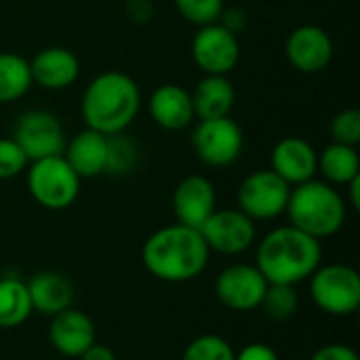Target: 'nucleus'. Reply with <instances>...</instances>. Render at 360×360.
Returning a JSON list of instances; mask_svg holds the SVG:
<instances>
[{
  "instance_id": "1",
  "label": "nucleus",
  "mask_w": 360,
  "mask_h": 360,
  "mask_svg": "<svg viewBox=\"0 0 360 360\" xmlns=\"http://www.w3.org/2000/svg\"><path fill=\"white\" fill-rule=\"evenodd\" d=\"M209 247L200 230L171 224L158 228L141 247L146 270L162 283H188L198 278L209 264Z\"/></svg>"
},
{
  "instance_id": "2",
  "label": "nucleus",
  "mask_w": 360,
  "mask_h": 360,
  "mask_svg": "<svg viewBox=\"0 0 360 360\" xmlns=\"http://www.w3.org/2000/svg\"><path fill=\"white\" fill-rule=\"evenodd\" d=\"M141 110V89L129 74L108 70L97 74L82 91L80 116L86 129L101 135L124 133Z\"/></svg>"
},
{
  "instance_id": "3",
  "label": "nucleus",
  "mask_w": 360,
  "mask_h": 360,
  "mask_svg": "<svg viewBox=\"0 0 360 360\" xmlns=\"http://www.w3.org/2000/svg\"><path fill=\"white\" fill-rule=\"evenodd\" d=\"M321 259V240L295 226H281L259 240L255 266L268 283L300 285L312 276Z\"/></svg>"
},
{
  "instance_id": "4",
  "label": "nucleus",
  "mask_w": 360,
  "mask_h": 360,
  "mask_svg": "<svg viewBox=\"0 0 360 360\" xmlns=\"http://www.w3.org/2000/svg\"><path fill=\"white\" fill-rule=\"evenodd\" d=\"M291 226L314 236L316 240L335 236L348 217V202L335 186L323 179H310L291 188L285 211Z\"/></svg>"
},
{
  "instance_id": "5",
  "label": "nucleus",
  "mask_w": 360,
  "mask_h": 360,
  "mask_svg": "<svg viewBox=\"0 0 360 360\" xmlns=\"http://www.w3.org/2000/svg\"><path fill=\"white\" fill-rule=\"evenodd\" d=\"M25 184L36 205L49 211H63L76 202L82 179L59 154L32 160L25 169Z\"/></svg>"
},
{
  "instance_id": "6",
  "label": "nucleus",
  "mask_w": 360,
  "mask_h": 360,
  "mask_svg": "<svg viewBox=\"0 0 360 360\" xmlns=\"http://www.w3.org/2000/svg\"><path fill=\"white\" fill-rule=\"evenodd\" d=\"M310 295L329 316H350L360 306L359 272L344 264L319 266L310 276Z\"/></svg>"
},
{
  "instance_id": "7",
  "label": "nucleus",
  "mask_w": 360,
  "mask_h": 360,
  "mask_svg": "<svg viewBox=\"0 0 360 360\" xmlns=\"http://www.w3.org/2000/svg\"><path fill=\"white\" fill-rule=\"evenodd\" d=\"M190 141L198 160L211 169L232 167L245 150L243 129L230 116L196 120Z\"/></svg>"
},
{
  "instance_id": "8",
  "label": "nucleus",
  "mask_w": 360,
  "mask_h": 360,
  "mask_svg": "<svg viewBox=\"0 0 360 360\" xmlns=\"http://www.w3.org/2000/svg\"><path fill=\"white\" fill-rule=\"evenodd\" d=\"M291 186L281 179L270 167L249 173L236 192V202L253 221H272L287 211Z\"/></svg>"
},
{
  "instance_id": "9",
  "label": "nucleus",
  "mask_w": 360,
  "mask_h": 360,
  "mask_svg": "<svg viewBox=\"0 0 360 360\" xmlns=\"http://www.w3.org/2000/svg\"><path fill=\"white\" fill-rule=\"evenodd\" d=\"M13 139L19 143L30 162L46 156H59L68 141L59 116L40 108L19 114L13 127Z\"/></svg>"
},
{
  "instance_id": "10",
  "label": "nucleus",
  "mask_w": 360,
  "mask_h": 360,
  "mask_svg": "<svg viewBox=\"0 0 360 360\" xmlns=\"http://www.w3.org/2000/svg\"><path fill=\"white\" fill-rule=\"evenodd\" d=\"M192 59L202 74L228 76L240 61V40L221 23L200 25L190 44Z\"/></svg>"
},
{
  "instance_id": "11",
  "label": "nucleus",
  "mask_w": 360,
  "mask_h": 360,
  "mask_svg": "<svg viewBox=\"0 0 360 360\" xmlns=\"http://www.w3.org/2000/svg\"><path fill=\"white\" fill-rule=\"evenodd\" d=\"M198 230L209 251L221 255H240L249 251L257 238L255 221L240 209H215Z\"/></svg>"
},
{
  "instance_id": "12",
  "label": "nucleus",
  "mask_w": 360,
  "mask_h": 360,
  "mask_svg": "<svg viewBox=\"0 0 360 360\" xmlns=\"http://www.w3.org/2000/svg\"><path fill=\"white\" fill-rule=\"evenodd\" d=\"M268 281L257 266L234 264L221 270L215 278V297L232 312H253L259 308Z\"/></svg>"
},
{
  "instance_id": "13",
  "label": "nucleus",
  "mask_w": 360,
  "mask_h": 360,
  "mask_svg": "<svg viewBox=\"0 0 360 360\" xmlns=\"http://www.w3.org/2000/svg\"><path fill=\"white\" fill-rule=\"evenodd\" d=\"M335 55L329 32L321 25L306 23L295 27L285 40V57L289 65L302 74L325 72Z\"/></svg>"
},
{
  "instance_id": "14",
  "label": "nucleus",
  "mask_w": 360,
  "mask_h": 360,
  "mask_svg": "<svg viewBox=\"0 0 360 360\" xmlns=\"http://www.w3.org/2000/svg\"><path fill=\"white\" fill-rule=\"evenodd\" d=\"M270 169L291 188L310 181L319 173V152L304 137H283L270 152Z\"/></svg>"
},
{
  "instance_id": "15",
  "label": "nucleus",
  "mask_w": 360,
  "mask_h": 360,
  "mask_svg": "<svg viewBox=\"0 0 360 360\" xmlns=\"http://www.w3.org/2000/svg\"><path fill=\"white\" fill-rule=\"evenodd\" d=\"M171 202L177 224L198 230L217 209V192L209 177L188 175L175 186Z\"/></svg>"
},
{
  "instance_id": "16",
  "label": "nucleus",
  "mask_w": 360,
  "mask_h": 360,
  "mask_svg": "<svg viewBox=\"0 0 360 360\" xmlns=\"http://www.w3.org/2000/svg\"><path fill=\"white\" fill-rule=\"evenodd\" d=\"M148 114L162 131H184L196 122L192 93L173 82H165L150 93Z\"/></svg>"
},
{
  "instance_id": "17",
  "label": "nucleus",
  "mask_w": 360,
  "mask_h": 360,
  "mask_svg": "<svg viewBox=\"0 0 360 360\" xmlns=\"http://www.w3.org/2000/svg\"><path fill=\"white\" fill-rule=\"evenodd\" d=\"M32 82L44 91H65L80 78V59L65 46H46L30 59Z\"/></svg>"
},
{
  "instance_id": "18",
  "label": "nucleus",
  "mask_w": 360,
  "mask_h": 360,
  "mask_svg": "<svg viewBox=\"0 0 360 360\" xmlns=\"http://www.w3.org/2000/svg\"><path fill=\"white\" fill-rule=\"evenodd\" d=\"M49 342L59 354L68 359H78L86 348L95 344V325L91 316H86L82 310L68 308L51 316Z\"/></svg>"
},
{
  "instance_id": "19",
  "label": "nucleus",
  "mask_w": 360,
  "mask_h": 360,
  "mask_svg": "<svg viewBox=\"0 0 360 360\" xmlns=\"http://www.w3.org/2000/svg\"><path fill=\"white\" fill-rule=\"evenodd\" d=\"M61 156L80 179L99 177L108 167V137L84 127L65 141Z\"/></svg>"
},
{
  "instance_id": "20",
  "label": "nucleus",
  "mask_w": 360,
  "mask_h": 360,
  "mask_svg": "<svg viewBox=\"0 0 360 360\" xmlns=\"http://www.w3.org/2000/svg\"><path fill=\"white\" fill-rule=\"evenodd\" d=\"M190 93H192L196 120L230 116L236 103V89L228 76L205 74L194 86V91Z\"/></svg>"
},
{
  "instance_id": "21",
  "label": "nucleus",
  "mask_w": 360,
  "mask_h": 360,
  "mask_svg": "<svg viewBox=\"0 0 360 360\" xmlns=\"http://www.w3.org/2000/svg\"><path fill=\"white\" fill-rule=\"evenodd\" d=\"M27 293L32 300V308L44 316H55L68 308H72L74 302V287L68 276L59 272H38L30 278Z\"/></svg>"
},
{
  "instance_id": "22",
  "label": "nucleus",
  "mask_w": 360,
  "mask_h": 360,
  "mask_svg": "<svg viewBox=\"0 0 360 360\" xmlns=\"http://www.w3.org/2000/svg\"><path fill=\"white\" fill-rule=\"evenodd\" d=\"M319 173L331 186H348L360 175V156L356 148L331 141L319 152Z\"/></svg>"
},
{
  "instance_id": "23",
  "label": "nucleus",
  "mask_w": 360,
  "mask_h": 360,
  "mask_svg": "<svg viewBox=\"0 0 360 360\" xmlns=\"http://www.w3.org/2000/svg\"><path fill=\"white\" fill-rule=\"evenodd\" d=\"M32 86L30 59L13 51H0V105L23 99Z\"/></svg>"
},
{
  "instance_id": "24",
  "label": "nucleus",
  "mask_w": 360,
  "mask_h": 360,
  "mask_svg": "<svg viewBox=\"0 0 360 360\" xmlns=\"http://www.w3.org/2000/svg\"><path fill=\"white\" fill-rule=\"evenodd\" d=\"M27 285L19 278H0V329H15L32 316Z\"/></svg>"
},
{
  "instance_id": "25",
  "label": "nucleus",
  "mask_w": 360,
  "mask_h": 360,
  "mask_svg": "<svg viewBox=\"0 0 360 360\" xmlns=\"http://www.w3.org/2000/svg\"><path fill=\"white\" fill-rule=\"evenodd\" d=\"M139 156L141 150L137 141L127 135V131L108 135V167H105L108 175H116V177L129 175L131 171H135Z\"/></svg>"
},
{
  "instance_id": "26",
  "label": "nucleus",
  "mask_w": 360,
  "mask_h": 360,
  "mask_svg": "<svg viewBox=\"0 0 360 360\" xmlns=\"http://www.w3.org/2000/svg\"><path fill=\"white\" fill-rule=\"evenodd\" d=\"M259 308L266 312L268 319L276 323H285L293 319L300 310V295L295 285H276L268 283V289L264 293V300Z\"/></svg>"
},
{
  "instance_id": "27",
  "label": "nucleus",
  "mask_w": 360,
  "mask_h": 360,
  "mask_svg": "<svg viewBox=\"0 0 360 360\" xmlns=\"http://www.w3.org/2000/svg\"><path fill=\"white\" fill-rule=\"evenodd\" d=\"M234 356L236 352L228 340L207 333L186 346L181 360H234Z\"/></svg>"
},
{
  "instance_id": "28",
  "label": "nucleus",
  "mask_w": 360,
  "mask_h": 360,
  "mask_svg": "<svg viewBox=\"0 0 360 360\" xmlns=\"http://www.w3.org/2000/svg\"><path fill=\"white\" fill-rule=\"evenodd\" d=\"M177 13L192 25H209L217 23L226 0H173Z\"/></svg>"
},
{
  "instance_id": "29",
  "label": "nucleus",
  "mask_w": 360,
  "mask_h": 360,
  "mask_svg": "<svg viewBox=\"0 0 360 360\" xmlns=\"http://www.w3.org/2000/svg\"><path fill=\"white\" fill-rule=\"evenodd\" d=\"M329 131H331V139L335 143H344V146L356 148L360 143V112L356 108L340 110L331 118Z\"/></svg>"
},
{
  "instance_id": "30",
  "label": "nucleus",
  "mask_w": 360,
  "mask_h": 360,
  "mask_svg": "<svg viewBox=\"0 0 360 360\" xmlns=\"http://www.w3.org/2000/svg\"><path fill=\"white\" fill-rule=\"evenodd\" d=\"M30 160L13 137H0V181L15 179L25 173Z\"/></svg>"
},
{
  "instance_id": "31",
  "label": "nucleus",
  "mask_w": 360,
  "mask_h": 360,
  "mask_svg": "<svg viewBox=\"0 0 360 360\" xmlns=\"http://www.w3.org/2000/svg\"><path fill=\"white\" fill-rule=\"evenodd\" d=\"M310 360H360L359 352L346 344H327L319 348Z\"/></svg>"
},
{
  "instance_id": "32",
  "label": "nucleus",
  "mask_w": 360,
  "mask_h": 360,
  "mask_svg": "<svg viewBox=\"0 0 360 360\" xmlns=\"http://www.w3.org/2000/svg\"><path fill=\"white\" fill-rule=\"evenodd\" d=\"M124 13L133 23H148L154 17V0H124Z\"/></svg>"
},
{
  "instance_id": "33",
  "label": "nucleus",
  "mask_w": 360,
  "mask_h": 360,
  "mask_svg": "<svg viewBox=\"0 0 360 360\" xmlns=\"http://www.w3.org/2000/svg\"><path fill=\"white\" fill-rule=\"evenodd\" d=\"M217 23H221L226 30H230L232 34H240L247 27V13L240 6H224Z\"/></svg>"
},
{
  "instance_id": "34",
  "label": "nucleus",
  "mask_w": 360,
  "mask_h": 360,
  "mask_svg": "<svg viewBox=\"0 0 360 360\" xmlns=\"http://www.w3.org/2000/svg\"><path fill=\"white\" fill-rule=\"evenodd\" d=\"M234 360H278V354L268 344H249L234 356Z\"/></svg>"
},
{
  "instance_id": "35",
  "label": "nucleus",
  "mask_w": 360,
  "mask_h": 360,
  "mask_svg": "<svg viewBox=\"0 0 360 360\" xmlns=\"http://www.w3.org/2000/svg\"><path fill=\"white\" fill-rule=\"evenodd\" d=\"M80 360H116L114 352L108 348V346H101V344H93L91 348H86L80 356Z\"/></svg>"
},
{
  "instance_id": "36",
  "label": "nucleus",
  "mask_w": 360,
  "mask_h": 360,
  "mask_svg": "<svg viewBox=\"0 0 360 360\" xmlns=\"http://www.w3.org/2000/svg\"><path fill=\"white\" fill-rule=\"evenodd\" d=\"M346 188H348V202L352 205V209H360V175L352 179Z\"/></svg>"
}]
</instances>
